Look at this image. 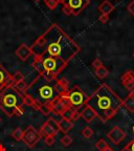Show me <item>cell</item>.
Wrapping results in <instances>:
<instances>
[{
    "label": "cell",
    "mask_w": 134,
    "mask_h": 151,
    "mask_svg": "<svg viewBox=\"0 0 134 151\" xmlns=\"http://www.w3.org/2000/svg\"><path fill=\"white\" fill-rule=\"evenodd\" d=\"M103 151H114V150H113V149L112 148H111V147H107V148L106 149H104V150Z\"/></svg>",
    "instance_id": "obj_35"
},
{
    "label": "cell",
    "mask_w": 134,
    "mask_h": 151,
    "mask_svg": "<svg viewBox=\"0 0 134 151\" xmlns=\"http://www.w3.org/2000/svg\"><path fill=\"white\" fill-rule=\"evenodd\" d=\"M40 59L42 61L44 71L54 76V77L58 76V73L63 69V67L66 64L61 59H56V58H52V57H42Z\"/></svg>",
    "instance_id": "obj_6"
},
{
    "label": "cell",
    "mask_w": 134,
    "mask_h": 151,
    "mask_svg": "<svg viewBox=\"0 0 134 151\" xmlns=\"http://www.w3.org/2000/svg\"><path fill=\"white\" fill-rule=\"evenodd\" d=\"M13 79H14V81H15V84H16L17 82H19V81H22V80H24V77L21 75V73H16V75L13 77Z\"/></svg>",
    "instance_id": "obj_29"
},
{
    "label": "cell",
    "mask_w": 134,
    "mask_h": 151,
    "mask_svg": "<svg viewBox=\"0 0 134 151\" xmlns=\"http://www.w3.org/2000/svg\"><path fill=\"white\" fill-rule=\"evenodd\" d=\"M86 105L91 107L103 123L111 120L123 106V100L107 84H102L87 99Z\"/></svg>",
    "instance_id": "obj_2"
},
{
    "label": "cell",
    "mask_w": 134,
    "mask_h": 151,
    "mask_svg": "<svg viewBox=\"0 0 134 151\" xmlns=\"http://www.w3.org/2000/svg\"><path fill=\"white\" fill-rule=\"evenodd\" d=\"M128 12L134 17V0H132L131 2H130V4L128 5Z\"/></svg>",
    "instance_id": "obj_32"
},
{
    "label": "cell",
    "mask_w": 134,
    "mask_h": 151,
    "mask_svg": "<svg viewBox=\"0 0 134 151\" xmlns=\"http://www.w3.org/2000/svg\"><path fill=\"white\" fill-rule=\"evenodd\" d=\"M0 109L9 116H21L25 112L23 94L15 87L4 88L0 93Z\"/></svg>",
    "instance_id": "obj_4"
},
{
    "label": "cell",
    "mask_w": 134,
    "mask_h": 151,
    "mask_svg": "<svg viewBox=\"0 0 134 151\" xmlns=\"http://www.w3.org/2000/svg\"><path fill=\"white\" fill-rule=\"evenodd\" d=\"M82 134H83V137H84L85 139H90V137L93 135V130L87 126V127H85L84 129H83Z\"/></svg>",
    "instance_id": "obj_25"
},
{
    "label": "cell",
    "mask_w": 134,
    "mask_h": 151,
    "mask_svg": "<svg viewBox=\"0 0 134 151\" xmlns=\"http://www.w3.org/2000/svg\"><path fill=\"white\" fill-rule=\"evenodd\" d=\"M108 146H109L108 143H107V142L105 141L104 139H99V141L95 143V148H97V150H100V151H103L104 149H106Z\"/></svg>",
    "instance_id": "obj_21"
},
{
    "label": "cell",
    "mask_w": 134,
    "mask_h": 151,
    "mask_svg": "<svg viewBox=\"0 0 134 151\" xmlns=\"http://www.w3.org/2000/svg\"><path fill=\"white\" fill-rule=\"evenodd\" d=\"M113 9H114V6L109 2L108 0H105L103 2L100 4L99 6V11L102 13L103 15H109L110 13L113 12Z\"/></svg>",
    "instance_id": "obj_18"
},
{
    "label": "cell",
    "mask_w": 134,
    "mask_h": 151,
    "mask_svg": "<svg viewBox=\"0 0 134 151\" xmlns=\"http://www.w3.org/2000/svg\"><path fill=\"white\" fill-rule=\"evenodd\" d=\"M25 94L41 105H50L54 100L61 97L59 92L54 89V85L50 84V82H47L42 75L27 86Z\"/></svg>",
    "instance_id": "obj_3"
},
{
    "label": "cell",
    "mask_w": 134,
    "mask_h": 151,
    "mask_svg": "<svg viewBox=\"0 0 134 151\" xmlns=\"http://www.w3.org/2000/svg\"><path fill=\"white\" fill-rule=\"evenodd\" d=\"M60 129L58 126V122H56L54 119H48L42 125L39 132L42 137H56Z\"/></svg>",
    "instance_id": "obj_8"
},
{
    "label": "cell",
    "mask_w": 134,
    "mask_h": 151,
    "mask_svg": "<svg viewBox=\"0 0 134 151\" xmlns=\"http://www.w3.org/2000/svg\"><path fill=\"white\" fill-rule=\"evenodd\" d=\"M123 105L128 109L130 113H134V89L130 91L125 100H123Z\"/></svg>",
    "instance_id": "obj_15"
},
{
    "label": "cell",
    "mask_w": 134,
    "mask_h": 151,
    "mask_svg": "<svg viewBox=\"0 0 134 151\" xmlns=\"http://www.w3.org/2000/svg\"><path fill=\"white\" fill-rule=\"evenodd\" d=\"M33 65H34V67H35V68L37 69V70L39 71L41 75H42L43 71H44V68H43V64H42V61H41L40 58H37V59H36V61L34 62Z\"/></svg>",
    "instance_id": "obj_23"
},
{
    "label": "cell",
    "mask_w": 134,
    "mask_h": 151,
    "mask_svg": "<svg viewBox=\"0 0 134 151\" xmlns=\"http://www.w3.org/2000/svg\"><path fill=\"white\" fill-rule=\"evenodd\" d=\"M27 86H28V85L24 82V80H22V81H19V82H17L16 84H15L14 87L16 88L18 91L23 92V91H25V89L27 88Z\"/></svg>",
    "instance_id": "obj_22"
},
{
    "label": "cell",
    "mask_w": 134,
    "mask_h": 151,
    "mask_svg": "<svg viewBox=\"0 0 134 151\" xmlns=\"http://www.w3.org/2000/svg\"><path fill=\"white\" fill-rule=\"evenodd\" d=\"M66 98L68 99L69 103H70V106L75 110L79 111L80 113L83 110V108L86 106V102H87L88 99V97L85 94V92L79 86H75L70 91L67 92Z\"/></svg>",
    "instance_id": "obj_5"
},
{
    "label": "cell",
    "mask_w": 134,
    "mask_h": 151,
    "mask_svg": "<svg viewBox=\"0 0 134 151\" xmlns=\"http://www.w3.org/2000/svg\"><path fill=\"white\" fill-rule=\"evenodd\" d=\"M71 143H72V137H69L68 134H65L61 139V144L63 145L64 147H68L69 145H71Z\"/></svg>",
    "instance_id": "obj_24"
},
{
    "label": "cell",
    "mask_w": 134,
    "mask_h": 151,
    "mask_svg": "<svg viewBox=\"0 0 134 151\" xmlns=\"http://www.w3.org/2000/svg\"><path fill=\"white\" fill-rule=\"evenodd\" d=\"M45 3H46V5L48 7H49L50 9H54L57 7V5H58V0H44Z\"/></svg>",
    "instance_id": "obj_27"
},
{
    "label": "cell",
    "mask_w": 134,
    "mask_h": 151,
    "mask_svg": "<svg viewBox=\"0 0 134 151\" xmlns=\"http://www.w3.org/2000/svg\"><path fill=\"white\" fill-rule=\"evenodd\" d=\"M65 1H66V0H58V2H59V3H64Z\"/></svg>",
    "instance_id": "obj_37"
},
{
    "label": "cell",
    "mask_w": 134,
    "mask_h": 151,
    "mask_svg": "<svg viewBox=\"0 0 134 151\" xmlns=\"http://www.w3.org/2000/svg\"><path fill=\"white\" fill-rule=\"evenodd\" d=\"M63 12L65 15H71L72 14V11H71V9L69 6H67V5H64L63 6Z\"/></svg>",
    "instance_id": "obj_33"
},
{
    "label": "cell",
    "mask_w": 134,
    "mask_h": 151,
    "mask_svg": "<svg viewBox=\"0 0 134 151\" xmlns=\"http://www.w3.org/2000/svg\"><path fill=\"white\" fill-rule=\"evenodd\" d=\"M0 122H1V118H0Z\"/></svg>",
    "instance_id": "obj_39"
},
{
    "label": "cell",
    "mask_w": 134,
    "mask_h": 151,
    "mask_svg": "<svg viewBox=\"0 0 134 151\" xmlns=\"http://www.w3.org/2000/svg\"><path fill=\"white\" fill-rule=\"evenodd\" d=\"M107 137L112 142L114 145H120L124 139L126 137V132L120 129L118 126H114L110 131L108 132Z\"/></svg>",
    "instance_id": "obj_9"
},
{
    "label": "cell",
    "mask_w": 134,
    "mask_h": 151,
    "mask_svg": "<svg viewBox=\"0 0 134 151\" xmlns=\"http://www.w3.org/2000/svg\"><path fill=\"white\" fill-rule=\"evenodd\" d=\"M89 4V0H66L64 5H67L71 9L73 15H79L83 9Z\"/></svg>",
    "instance_id": "obj_11"
},
{
    "label": "cell",
    "mask_w": 134,
    "mask_h": 151,
    "mask_svg": "<svg viewBox=\"0 0 134 151\" xmlns=\"http://www.w3.org/2000/svg\"><path fill=\"white\" fill-rule=\"evenodd\" d=\"M108 73H109V70L104 65L95 69V75H97V77L99 79H105L107 76H108Z\"/></svg>",
    "instance_id": "obj_19"
},
{
    "label": "cell",
    "mask_w": 134,
    "mask_h": 151,
    "mask_svg": "<svg viewBox=\"0 0 134 151\" xmlns=\"http://www.w3.org/2000/svg\"><path fill=\"white\" fill-rule=\"evenodd\" d=\"M99 20H100V22H102V23H107L108 20H109V15H103L102 14L101 16H100Z\"/></svg>",
    "instance_id": "obj_31"
},
{
    "label": "cell",
    "mask_w": 134,
    "mask_h": 151,
    "mask_svg": "<svg viewBox=\"0 0 134 151\" xmlns=\"http://www.w3.org/2000/svg\"><path fill=\"white\" fill-rule=\"evenodd\" d=\"M35 1H40V0H35Z\"/></svg>",
    "instance_id": "obj_38"
},
{
    "label": "cell",
    "mask_w": 134,
    "mask_h": 151,
    "mask_svg": "<svg viewBox=\"0 0 134 151\" xmlns=\"http://www.w3.org/2000/svg\"><path fill=\"white\" fill-rule=\"evenodd\" d=\"M97 116V113H95V111H94L91 107L87 106V105H86V106L83 108V110L81 111V118L84 121H86L87 123H91Z\"/></svg>",
    "instance_id": "obj_13"
},
{
    "label": "cell",
    "mask_w": 134,
    "mask_h": 151,
    "mask_svg": "<svg viewBox=\"0 0 134 151\" xmlns=\"http://www.w3.org/2000/svg\"><path fill=\"white\" fill-rule=\"evenodd\" d=\"M12 78L9 73L0 65V91H2L6 86V83L9 82V79Z\"/></svg>",
    "instance_id": "obj_16"
},
{
    "label": "cell",
    "mask_w": 134,
    "mask_h": 151,
    "mask_svg": "<svg viewBox=\"0 0 134 151\" xmlns=\"http://www.w3.org/2000/svg\"><path fill=\"white\" fill-rule=\"evenodd\" d=\"M133 58H134V52H133Z\"/></svg>",
    "instance_id": "obj_40"
},
{
    "label": "cell",
    "mask_w": 134,
    "mask_h": 151,
    "mask_svg": "<svg viewBox=\"0 0 134 151\" xmlns=\"http://www.w3.org/2000/svg\"><path fill=\"white\" fill-rule=\"evenodd\" d=\"M58 126H59L60 131H62L63 133L66 134V133L72 128L73 123H72V121L66 120V119H61V120L58 122Z\"/></svg>",
    "instance_id": "obj_17"
},
{
    "label": "cell",
    "mask_w": 134,
    "mask_h": 151,
    "mask_svg": "<svg viewBox=\"0 0 134 151\" xmlns=\"http://www.w3.org/2000/svg\"><path fill=\"white\" fill-rule=\"evenodd\" d=\"M0 151H5V148L3 147V145L0 143Z\"/></svg>",
    "instance_id": "obj_36"
},
{
    "label": "cell",
    "mask_w": 134,
    "mask_h": 151,
    "mask_svg": "<svg viewBox=\"0 0 134 151\" xmlns=\"http://www.w3.org/2000/svg\"><path fill=\"white\" fill-rule=\"evenodd\" d=\"M42 139V135L38 130H36L33 126H28L26 130L23 132L22 139L28 147H34L38 142Z\"/></svg>",
    "instance_id": "obj_7"
},
{
    "label": "cell",
    "mask_w": 134,
    "mask_h": 151,
    "mask_svg": "<svg viewBox=\"0 0 134 151\" xmlns=\"http://www.w3.org/2000/svg\"><path fill=\"white\" fill-rule=\"evenodd\" d=\"M132 131H133V134H134V127L132 128ZM122 151H134V137H133V139H131V141L122 149Z\"/></svg>",
    "instance_id": "obj_26"
},
{
    "label": "cell",
    "mask_w": 134,
    "mask_h": 151,
    "mask_svg": "<svg viewBox=\"0 0 134 151\" xmlns=\"http://www.w3.org/2000/svg\"><path fill=\"white\" fill-rule=\"evenodd\" d=\"M122 84L124 85V87L127 90L131 91L134 89V70L130 69L127 70L124 75L122 76Z\"/></svg>",
    "instance_id": "obj_12"
},
{
    "label": "cell",
    "mask_w": 134,
    "mask_h": 151,
    "mask_svg": "<svg viewBox=\"0 0 134 151\" xmlns=\"http://www.w3.org/2000/svg\"><path fill=\"white\" fill-rule=\"evenodd\" d=\"M31 50L38 58L52 57L66 63L79 52L80 47L58 26L54 25L36 41Z\"/></svg>",
    "instance_id": "obj_1"
},
{
    "label": "cell",
    "mask_w": 134,
    "mask_h": 151,
    "mask_svg": "<svg viewBox=\"0 0 134 151\" xmlns=\"http://www.w3.org/2000/svg\"><path fill=\"white\" fill-rule=\"evenodd\" d=\"M49 106L54 112H56L57 114H60L64 109L70 106V103H69L68 99L66 98V96H61V97L54 100Z\"/></svg>",
    "instance_id": "obj_10"
},
{
    "label": "cell",
    "mask_w": 134,
    "mask_h": 151,
    "mask_svg": "<svg viewBox=\"0 0 134 151\" xmlns=\"http://www.w3.org/2000/svg\"><path fill=\"white\" fill-rule=\"evenodd\" d=\"M23 130L21 128H16L14 131L12 132V137H14L16 141H21L22 137H23Z\"/></svg>",
    "instance_id": "obj_20"
},
{
    "label": "cell",
    "mask_w": 134,
    "mask_h": 151,
    "mask_svg": "<svg viewBox=\"0 0 134 151\" xmlns=\"http://www.w3.org/2000/svg\"><path fill=\"white\" fill-rule=\"evenodd\" d=\"M32 54H33V52H32V50L25 44L20 45V47L16 50V56L18 57L20 60H22V61L27 60L28 57L31 56Z\"/></svg>",
    "instance_id": "obj_14"
},
{
    "label": "cell",
    "mask_w": 134,
    "mask_h": 151,
    "mask_svg": "<svg viewBox=\"0 0 134 151\" xmlns=\"http://www.w3.org/2000/svg\"><path fill=\"white\" fill-rule=\"evenodd\" d=\"M44 142L47 146H52L54 143V137H45Z\"/></svg>",
    "instance_id": "obj_28"
},
{
    "label": "cell",
    "mask_w": 134,
    "mask_h": 151,
    "mask_svg": "<svg viewBox=\"0 0 134 151\" xmlns=\"http://www.w3.org/2000/svg\"><path fill=\"white\" fill-rule=\"evenodd\" d=\"M92 66L97 69V68H99V67H101V66H103V62H102L100 59H95L93 62H92Z\"/></svg>",
    "instance_id": "obj_30"
},
{
    "label": "cell",
    "mask_w": 134,
    "mask_h": 151,
    "mask_svg": "<svg viewBox=\"0 0 134 151\" xmlns=\"http://www.w3.org/2000/svg\"><path fill=\"white\" fill-rule=\"evenodd\" d=\"M59 82L61 83L62 85H63L64 87H66V88L68 87V81L66 80L65 78H62V79H60V80H59Z\"/></svg>",
    "instance_id": "obj_34"
}]
</instances>
